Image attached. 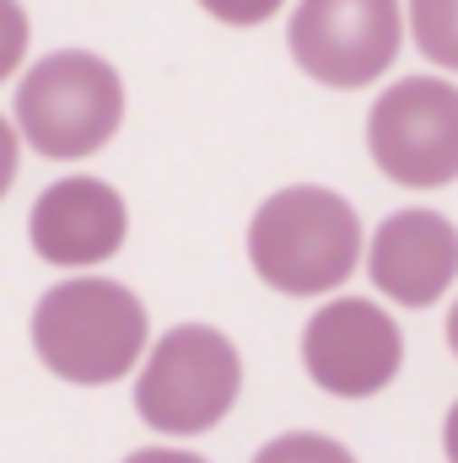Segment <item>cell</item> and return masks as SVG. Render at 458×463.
<instances>
[{
	"label": "cell",
	"instance_id": "5b68a950",
	"mask_svg": "<svg viewBox=\"0 0 458 463\" xmlns=\"http://www.w3.org/2000/svg\"><path fill=\"white\" fill-rule=\"evenodd\" d=\"M367 151L399 189H448L458 178V87L443 76L394 81L367 114Z\"/></svg>",
	"mask_w": 458,
	"mask_h": 463
},
{
	"label": "cell",
	"instance_id": "7a4b0ae2",
	"mask_svg": "<svg viewBox=\"0 0 458 463\" xmlns=\"http://www.w3.org/2000/svg\"><path fill=\"white\" fill-rule=\"evenodd\" d=\"M33 350L76 388L119 383L146 355V307L129 286L103 275L60 280L33 307Z\"/></svg>",
	"mask_w": 458,
	"mask_h": 463
},
{
	"label": "cell",
	"instance_id": "8fae6325",
	"mask_svg": "<svg viewBox=\"0 0 458 463\" xmlns=\"http://www.w3.org/2000/svg\"><path fill=\"white\" fill-rule=\"evenodd\" d=\"M253 463H356V458H350V448H340L324 431H286V437L264 442Z\"/></svg>",
	"mask_w": 458,
	"mask_h": 463
},
{
	"label": "cell",
	"instance_id": "9c48e42d",
	"mask_svg": "<svg viewBox=\"0 0 458 463\" xmlns=\"http://www.w3.org/2000/svg\"><path fill=\"white\" fill-rule=\"evenodd\" d=\"M372 286L399 307H432L458 280V227L443 211H394L367 248Z\"/></svg>",
	"mask_w": 458,
	"mask_h": 463
},
{
	"label": "cell",
	"instance_id": "e0dca14e",
	"mask_svg": "<svg viewBox=\"0 0 458 463\" xmlns=\"http://www.w3.org/2000/svg\"><path fill=\"white\" fill-rule=\"evenodd\" d=\"M448 345H453V355H458V302H453V313H448Z\"/></svg>",
	"mask_w": 458,
	"mask_h": 463
},
{
	"label": "cell",
	"instance_id": "52a82bcc",
	"mask_svg": "<svg viewBox=\"0 0 458 463\" xmlns=\"http://www.w3.org/2000/svg\"><path fill=\"white\" fill-rule=\"evenodd\" d=\"M405 335L399 324L367 302V297H335L324 302L302 329V366L329 399H372L399 377Z\"/></svg>",
	"mask_w": 458,
	"mask_h": 463
},
{
	"label": "cell",
	"instance_id": "7c38bea8",
	"mask_svg": "<svg viewBox=\"0 0 458 463\" xmlns=\"http://www.w3.org/2000/svg\"><path fill=\"white\" fill-rule=\"evenodd\" d=\"M27 38H33V22L22 11V0H0V81H11L22 71Z\"/></svg>",
	"mask_w": 458,
	"mask_h": 463
},
{
	"label": "cell",
	"instance_id": "8992f818",
	"mask_svg": "<svg viewBox=\"0 0 458 463\" xmlns=\"http://www.w3.org/2000/svg\"><path fill=\"white\" fill-rule=\"evenodd\" d=\"M286 43L313 81L335 92H356L399 60L405 5L399 0H297Z\"/></svg>",
	"mask_w": 458,
	"mask_h": 463
},
{
	"label": "cell",
	"instance_id": "2e32d148",
	"mask_svg": "<svg viewBox=\"0 0 458 463\" xmlns=\"http://www.w3.org/2000/svg\"><path fill=\"white\" fill-rule=\"evenodd\" d=\"M443 453H448V463H458V399L448 410V420H443Z\"/></svg>",
	"mask_w": 458,
	"mask_h": 463
},
{
	"label": "cell",
	"instance_id": "6da1fadb",
	"mask_svg": "<svg viewBox=\"0 0 458 463\" xmlns=\"http://www.w3.org/2000/svg\"><path fill=\"white\" fill-rule=\"evenodd\" d=\"M248 259L281 297H324L361 264V222L350 200L319 184H291L253 211Z\"/></svg>",
	"mask_w": 458,
	"mask_h": 463
},
{
	"label": "cell",
	"instance_id": "9a60e30c",
	"mask_svg": "<svg viewBox=\"0 0 458 463\" xmlns=\"http://www.w3.org/2000/svg\"><path fill=\"white\" fill-rule=\"evenodd\" d=\"M124 463H205L200 453H178V448H140V453H129Z\"/></svg>",
	"mask_w": 458,
	"mask_h": 463
},
{
	"label": "cell",
	"instance_id": "ba28073f",
	"mask_svg": "<svg viewBox=\"0 0 458 463\" xmlns=\"http://www.w3.org/2000/svg\"><path fill=\"white\" fill-rule=\"evenodd\" d=\"M124 232H129V211L119 200L114 184L103 178H65V184H49L27 216V237H33V253L43 264H60V269H92V264H109L119 248H124Z\"/></svg>",
	"mask_w": 458,
	"mask_h": 463
},
{
	"label": "cell",
	"instance_id": "30bf717a",
	"mask_svg": "<svg viewBox=\"0 0 458 463\" xmlns=\"http://www.w3.org/2000/svg\"><path fill=\"white\" fill-rule=\"evenodd\" d=\"M410 38L432 65L458 76V0H410Z\"/></svg>",
	"mask_w": 458,
	"mask_h": 463
},
{
	"label": "cell",
	"instance_id": "277c9868",
	"mask_svg": "<svg viewBox=\"0 0 458 463\" xmlns=\"http://www.w3.org/2000/svg\"><path fill=\"white\" fill-rule=\"evenodd\" d=\"M243 393V361L222 329L178 324L167 329L135 383V415L162 437H200L222 426Z\"/></svg>",
	"mask_w": 458,
	"mask_h": 463
},
{
	"label": "cell",
	"instance_id": "5bb4252c",
	"mask_svg": "<svg viewBox=\"0 0 458 463\" xmlns=\"http://www.w3.org/2000/svg\"><path fill=\"white\" fill-rule=\"evenodd\" d=\"M16 156H22V129H16V118L0 114V200L16 184Z\"/></svg>",
	"mask_w": 458,
	"mask_h": 463
},
{
	"label": "cell",
	"instance_id": "4fadbf2b",
	"mask_svg": "<svg viewBox=\"0 0 458 463\" xmlns=\"http://www.w3.org/2000/svg\"><path fill=\"white\" fill-rule=\"evenodd\" d=\"M216 22H227V27H259V22H270L286 0H200Z\"/></svg>",
	"mask_w": 458,
	"mask_h": 463
},
{
	"label": "cell",
	"instance_id": "3957f363",
	"mask_svg": "<svg viewBox=\"0 0 458 463\" xmlns=\"http://www.w3.org/2000/svg\"><path fill=\"white\" fill-rule=\"evenodd\" d=\"M16 129L49 162H81L103 151L124 124V81L92 49H60L22 71Z\"/></svg>",
	"mask_w": 458,
	"mask_h": 463
}]
</instances>
